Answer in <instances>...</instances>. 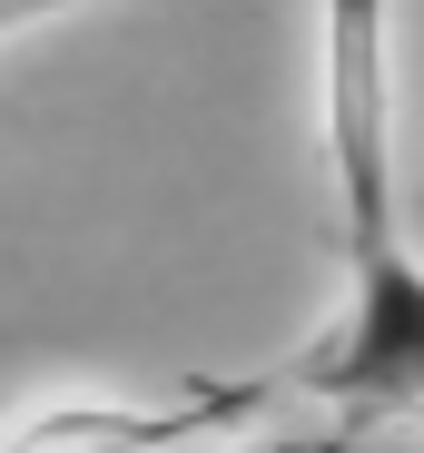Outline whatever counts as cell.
I'll return each instance as SVG.
<instances>
[{
    "mask_svg": "<svg viewBox=\"0 0 424 453\" xmlns=\"http://www.w3.org/2000/svg\"><path fill=\"white\" fill-rule=\"evenodd\" d=\"M257 453H345V443H326V434H287V443H257Z\"/></svg>",
    "mask_w": 424,
    "mask_h": 453,
    "instance_id": "obj_3",
    "label": "cell"
},
{
    "mask_svg": "<svg viewBox=\"0 0 424 453\" xmlns=\"http://www.w3.org/2000/svg\"><path fill=\"white\" fill-rule=\"evenodd\" d=\"M316 148L335 188L345 316L287 385L345 414H424V257L395 197V0H316Z\"/></svg>",
    "mask_w": 424,
    "mask_h": 453,
    "instance_id": "obj_1",
    "label": "cell"
},
{
    "mask_svg": "<svg viewBox=\"0 0 424 453\" xmlns=\"http://www.w3.org/2000/svg\"><path fill=\"white\" fill-rule=\"evenodd\" d=\"M59 11H99V0H0V40H20V30H40Z\"/></svg>",
    "mask_w": 424,
    "mask_h": 453,
    "instance_id": "obj_2",
    "label": "cell"
}]
</instances>
